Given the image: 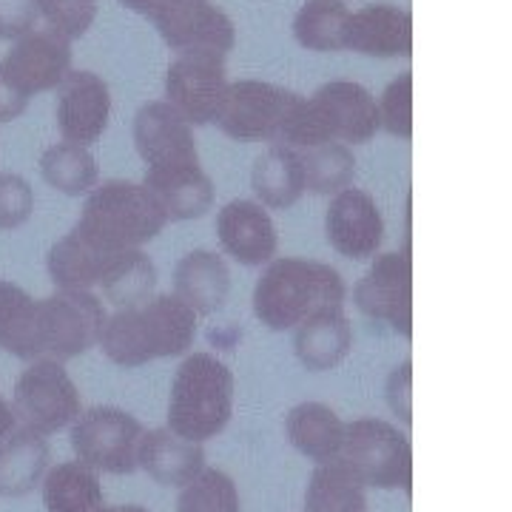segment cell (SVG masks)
<instances>
[{
  "label": "cell",
  "mask_w": 512,
  "mask_h": 512,
  "mask_svg": "<svg viewBox=\"0 0 512 512\" xmlns=\"http://www.w3.org/2000/svg\"><path fill=\"white\" fill-rule=\"evenodd\" d=\"M134 146L146 163V185L168 222L200 220L214 205V185L202 171L194 126L165 100H151L134 117Z\"/></svg>",
  "instance_id": "obj_1"
},
{
  "label": "cell",
  "mask_w": 512,
  "mask_h": 512,
  "mask_svg": "<svg viewBox=\"0 0 512 512\" xmlns=\"http://www.w3.org/2000/svg\"><path fill=\"white\" fill-rule=\"evenodd\" d=\"M194 339L197 313L177 293H160L106 316L97 345L114 365L140 367L168 356H183Z\"/></svg>",
  "instance_id": "obj_2"
},
{
  "label": "cell",
  "mask_w": 512,
  "mask_h": 512,
  "mask_svg": "<svg viewBox=\"0 0 512 512\" xmlns=\"http://www.w3.org/2000/svg\"><path fill=\"white\" fill-rule=\"evenodd\" d=\"M345 279L316 259H271L254 288L256 319L271 330H293L311 313L345 305Z\"/></svg>",
  "instance_id": "obj_3"
},
{
  "label": "cell",
  "mask_w": 512,
  "mask_h": 512,
  "mask_svg": "<svg viewBox=\"0 0 512 512\" xmlns=\"http://www.w3.org/2000/svg\"><path fill=\"white\" fill-rule=\"evenodd\" d=\"M379 128H382L379 103L362 83L330 80L316 89L311 100L302 97L279 146L296 148V151L325 146V143L362 146L376 137Z\"/></svg>",
  "instance_id": "obj_4"
},
{
  "label": "cell",
  "mask_w": 512,
  "mask_h": 512,
  "mask_svg": "<svg viewBox=\"0 0 512 512\" xmlns=\"http://www.w3.org/2000/svg\"><path fill=\"white\" fill-rule=\"evenodd\" d=\"M168 217L143 183L109 180L86 194L83 214L72 231L97 251H134L163 234Z\"/></svg>",
  "instance_id": "obj_5"
},
{
  "label": "cell",
  "mask_w": 512,
  "mask_h": 512,
  "mask_svg": "<svg viewBox=\"0 0 512 512\" xmlns=\"http://www.w3.org/2000/svg\"><path fill=\"white\" fill-rule=\"evenodd\" d=\"M234 413V373L211 353L185 359L168 399V430L188 441L217 439Z\"/></svg>",
  "instance_id": "obj_6"
},
{
  "label": "cell",
  "mask_w": 512,
  "mask_h": 512,
  "mask_svg": "<svg viewBox=\"0 0 512 512\" xmlns=\"http://www.w3.org/2000/svg\"><path fill=\"white\" fill-rule=\"evenodd\" d=\"M353 476L373 490H404L413 484V450L399 427L382 419L345 424L339 458Z\"/></svg>",
  "instance_id": "obj_7"
},
{
  "label": "cell",
  "mask_w": 512,
  "mask_h": 512,
  "mask_svg": "<svg viewBox=\"0 0 512 512\" xmlns=\"http://www.w3.org/2000/svg\"><path fill=\"white\" fill-rule=\"evenodd\" d=\"M302 103V94L288 92L262 80H237L228 83L222 106L214 117L222 134L239 143H274L279 146L293 111Z\"/></svg>",
  "instance_id": "obj_8"
},
{
  "label": "cell",
  "mask_w": 512,
  "mask_h": 512,
  "mask_svg": "<svg viewBox=\"0 0 512 512\" xmlns=\"http://www.w3.org/2000/svg\"><path fill=\"white\" fill-rule=\"evenodd\" d=\"M12 413L26 430L52 436L74 424V419L83 413V402L66 367L55 359H35L15 384Z\"/></svg>",
  "instance_id": "obj_9"
},
{
  "label": "cell",
  "mask_w": 512,
  "mask_h": 512,
  "mask_svg": "<svg viewBox=\"0 0 512 512\" xmlns=\"http://www.w3.org/2000/svg\"><path fill=\"white\" fill-rule=\"evenodd\" d=\"M143 424L120 407H92L74 419L72 447L77 458L100 473L131 476L143 441Z\"/></svg>",
  "instance_id": "obj_10"
},
{
  "label": "cell",
  "mask_w": 512,
  "mask_h": 512,
  "mask_svg": "<svg viewBox=\"0 0 512 512\" xmlns=\"http://www.w3.org/2000/svg\"><path fill=\"white\" fill-rule=\"evenodd\" d=\"M106 308L92 291H60L40 299V345L43 359L66 362L83 356L100 342Z\"/></svg>",
  "instance_id": "obj_11"
},
{
  "label": "cell",
  "mask_w": 512,
  "mask_h": 512,
  "mask_svg": "<svg viewBox=\"0 0 512 512\" xmlns=\"http://www.w3.org/2000/svg\"><path fill=\"white\" fill-rule=\"evenodd\" d=\"M353 302L367 319L390 325L404 339L413 333V259L410 251L382 254L356 288Z\"/></svg>",
  "instance_id": "obj_12"
},
{
  "label": "cell",
  "mask_w": 512,
  "mask_h": 512,
  "mask_svg": "<svg viewBox=\"0 0 512 512\" xmlns=\"http://www.w3.org/2000/svg\"><path fill=\"white\" fill-rule=\"evenodd\" d=\"M228 89L225 57L214 52H185L165 74V103L183 117L188 126L214 123Z\"/></svg>",
  "instance_id": "obj_13"
},
{
  "label": "cell",
  "mask_w": 512,
  "mask_h": 512,
  "mask_svg": "<svg viewBox=\"0 0 512 512\" xmlns=\"http://www.w3.org/2000/svg\"><path fill=\"white\" fill-rule=\"evenodd\" d=\"M72 72V43L52 29H40L18 37L12 52L3 57L0 74L6 83L23 94L26 100L32 94L52 92L63 83V77Z\"/></svg>",
  "instance_id": "obj_14"
},
{
  "label": "cell",
  "mask_w": 512,
  "mask_h": 512,
  "mask_svg": "<svg viewBox=\"0 0 512 512\" xmlns=\"http://www.w3.org/2000/svg\"><path fill=\"white\" fill-rule=\"evenodd\" d=\"M157 32L174 52H214L228 55L237 43L234 20L211 0H183L174 9L151 20Z\"/></svg>",
  "instance_id": "obj_15"
},
{
  "label": "cell",
  "mask_w": 512,
  "mask_h": 512,
  "mask_svg": "<svg viewBox=\"0 0 512 512\" xmlns=\"http://www.w3.org/2000/svg\"><path fill=\"white\" fill-rule=\"evenodd\" d=\"M111 117V92L94 72H69L57 86L55 120L66 143L89 148L103 137Z\"/></svg>",
  "instance_id": "obj_16"
},
{
  "label": "cell",
  "mask_w": 512,
  "mask_h": 512,
  "mask_svg": "<svg viewBox=\"0 0 512 512\" xmlns=\"http://www.w3.org/2000/svg\"><path fill=\"white\" fill-rule=\"evenodd\" d=\"M325 237L336 254L362 262L379 254L384 242V220L376 200L362 188L333 194L325 214Z\"/></svg>",
  "instance_id": "obj_17"
},
{
  "label": "cell",
  "mask_w": 512,
  "mask_h": 512,
  "mask_svg": "<svg viewBox=\"0 0 512 512\" xmlns=\"http://www.w3.org/2000/svg\"><path fill=\"white\" fill-rule=\"evenodd\" d=\"M217 237L222 251L245 268L271 262L279 245L271 214L254 200L228 202L217 214Z\"/></svg>",
  "instance_id": "obj_18"
},
{
  "label": "cell",
  "mask_w": 512,
  "mask_h": 512,
  "mask_svg": "<svg viewBox=\"0 0 512 512\" xmlns=\"http://www.w3.org/2000/svg\"><path fill=\"white\" fill-rule=\"evenodd\" d=\"M345 49L370 57H410L413 18L399 6L373 3L353 12L345 26Z\"/></svg>",
  "instance_id": "obj_19"
},
{
  "label": "cell",
  "mask_w": 512,
  "mask_h": 512,
  "mask_svg": "<svg viewBox=\"0 0 512 512\" xmlns=\"http://www.w3.org/2000/svg\"><path fill=\"white\" fill-rule=\"evenodd\" d=\"M137 467H143L148 476L163 487H185L188 481L200 476L205 467L202 444L188 441L168 427L143 433Z\"/></svg>",
  "instance_id": "obj_20"
},
{
  "label": "cell",
  "mask_w": 512,
  "mask_h": 512,
  "mask_svg": "<svg viewBox=\"0 0 512 512\" xmlns=\"http://www.w3.org/2000/svg\"><path fill=\"white\" fill-rule=\"evenodd\" d=\"M350 348H353V328L342 308L316 311L296 325L293 350H296V359L311 373H322L345 362Z\"/></svg>",
  "instance_id": "obj_21"
},
{
  "label": "cell",
  "mask_w": 512,
  "mask_h": 512,
  "mask_svg": "<svg viewBox=\"0 0 512 512\" xmlns=\"http://www.w3.org/2000/svg\"><path fill=\"white\" fill-rule=\"evenodd\" d=\"M174 293L197 316H211L222 311L231 293V271L225 259L214 251H191L174 268Z\"/></svg>",
  "instance_id": "obj_22"
},
{
  "label": "cell",
  "mask_w": 512,
  "mask_h": 512,
  "mask_svg": "<svg viewBox=\"0 0 512 512\" xmlns=\"http://www.w3.org/2000/svg\"><path fill=\"white\" fill-rule=\"evenodd\" d=\"M49 441L35 430H12L0 439V495H29L49 470Z\"/></svg>",
  "instance_id": "obj_23"
},
{
  "label": "cell",
  "mask_w": 512,
  "mask_h": 512,
  "mask_svg": "<svg viewBox=\"0 0 512 512\" xmlns=\"http://www.w3.org/2000/svg\"><path fill=\"white\" fill-rule=\"evenodd\" d=\"M0 348L15 359H43L40 345V299H32L15 282L0 279Z\"/></svg>",
  "instance_id": "obj_24"
},
{
  "label": "cell",
  "mask_w": 512,
  "mask_h": 512,
  "mask_svg": "<svg viewBox=\"0 0 512 512\" xmlns=\"http://www.w3.org/2000/svg\"><path fill=\"white\" fill-rule=\"evenodd\" d=\"M285 433L291 444L316 464H328L339 458L342 439H345V421L339 419L328 404L305 402L296 404L288 419Z\"/></svg>",
  "instance_id": "obj_25"
},
{
  "label": "cell",
  "mask_w": 512,
  "mask_h": 512,
  "mask_svg": "<svg viewBox=\"0 0 512 512\" xmlns=\"http://www.w3.org/2000/svg\"><path fill=\"white\" fill-rule=\"evenodd\" d=\"M251 185L259 205L285 211L305 194V171L299 151L288 146H271L256 157Z\"/></svg>",
  "instance_id": "obj_26"
},
{
  "label": "cell",
  "mask_w": 512,
  "mask_h": 512,
  "mask_svg": "<svg viewBox=\"0 0 512 512\" xmlns=\"http://www.w3.org/2000/svg\"><path fill=\"white\" fill-rule=\"evenodd\" d=\"M103 501L106 498L97 470L83 461H63L43 478L46 512H97Z\"/></svg>",
  "instance_id": "obj_27"
},
{
  "label": "cell",
  "mask_w": 512,
  "mask_h": 512,
  "mask_svg": "<svg viewBox=\"0 0 512 512\" xmlns=\"http://www.w3.org/2000/svg\"><path fill=\"white\" fill-rule=\"evenodd\" d=\"M305 512H370L365 484L342 461L319 464L305 490Z\"/></svg>",
  "instance_id": "obj_28"
},
{
  "label": "cell",
  "mask_w": 512,
  "mask_h": 512,
  "mask_svg": "<svg viewBox=\"0 0 512 512\" xmlns=\"http://www.w3.org/2000/svg\"><path fill=\"white\" fill-rule=\"evenodd\" d=\"M348 18L342 0H308L293 20V37L311 52H342Z\"/></svg>",
  "instance_id": "obj_29"
},
{
  "label": "cell",
  "mask_w": 512,
  "mask_h": 512,
  "mask_svg": "<svg viewBox=\"0 0 512 512\" xmlns=\"http://www.w3.org/2000/svg\"><path fill=\"white\" fill-rule=\"evenodd\" d=\"M40 174L55 191L66 197H83L100 180V168L89 154V148L74 146V143H57L46 148L40 157Z\"/></svg>",
  "instance_id": "obj_30"
},
{
  "label": "cell",
  "mask_w": 512,
  "mask_h": 512,
  "mask_svg": "<svg viewBox=\"0 0 512 512\" xmlns=\"http://www.w3.org/2000/svg\"><path fill=\"white\" fill-rule=\"evenodd\" d=\"M302 171H305V191L311 194H339L356 180V157L345 143H325V146L299 151Z\"/></svg>",
  "instance_id": "obj_31"
},
{
  "label": "cell",
  "mask_w": 512,
  "mask_h": 512,
  "mask_svg": "<svg viewBox=\"0 0 512 512\" xmlns=\"http://www.w3.org/2000/svg\"><path fill=\"white\" fill-rule=\"evenodd\" d=\"M154 285H157V268L143 254V248L126 251L114 262L109 276L100 282L106 299L114 302L117 308H131V305H140V302L151 299Z\"/></svg>",
  "instance_id": "obj_32"
},
{
  "label": "cell",
  "mask_w": 512,
  "mask_h": 512,
  "mask_svg": "<svg viewBox=\"0 0 512 512\" xmlns=\"http://www.w3.org/2000/svg\"><path fill=\"white\" fill-rule=\"evenodd\" d=\"M177 512H242L234 478L214 467H202L200 476L183 487Z\"/></svg>",
  "instance_id": "obj_33"
},
{
  "label": "cell",
  "mask_w": 512,
  "mask_h": 512,
  "mask_svg": "<svg viewBox=\"0 0 512 512\" xmlns=\"http://www.w3.org/2000/svg\"><path fill=\"white\" fill-rule=\"evenodd\" d=\"M37 15H43L49 29L66 40L83 37L97 18V0H35Z\"/></svg>",
  "instance_id": "obj_34"
},
{
  "label": "cell",
  "mask_w": 512,
  "mask_h": 512,
  "mask_svg": "<svg viewBox=\"0 0 512 512\" xmlns=\"http://www.w3.org/2000/svg\"><path fill=\"white\" fill-rule=\"evenodd\" d=\"M379 120L387 134L410 140L413 137V74H399L382 94Z\"/></svg>",
  "instance_id": "obj_35"
},
{
  "label": "cell",
  "mask_w": 512,
  "mask_h": 512,
  "mask_svg": "<svg viewBox=\"0 0 512 512\" xmlns=\"http://www.w3.org/2000/svg\"><path fill=\"white\" fill-rule=\"evenodd\" d=\"M35 191L20 174H0V228L12 231L32 217Z\"/></svg>",
  "instance_id": "obj_36"
},
{
  "label": "cell",
  "mask_w": 512,
  "mask_h": 512,
  "mask_svg": "<svg viewBox=\"0 0 512 512\" xmlns=\"http://www.w3.org/2000/svg\"><path fill=\"white\" fill-rule=\"evenodd\" d=\"M37 23L35 0H0V37L18 40L29 35Z\"/></svg>",
  "instance_id": "obj_37"
},
{
  "label": "cell",
  "mask_w": 512,
  "mask_h": 512,
  "mask_svg": "<svg viewBox=\"0 0 512 512\" xmlns=\"http://www.w3.org/2000/svg\"><path fill=\"white\" fill-rule=\"evenodd\" d=\"M410 387H413V373H410V362H404L402 367H396L387 379V404L393 407L396 416H402L404 424H410Z\"/></svg>",
  "instance_id": "obj_38"
},
{
  "label": "cell",
  "mask_w": 512,
  "mask_h": 512,
  "mask_svg": "<svg viewBox=\"0 0 512 512\" xmlns=\"http://www.w3.org/2000/svg\"><path fill=\"white\" fill-rule=\"evenodd\" d=\"M26 106H29V100L15 92L6 83V77L0 74V120H15V117H20L26 111Z\"/></svg>",
  "instance_id": "obj_39"
},
{
  "label": "cell",
  "mask_w": 512,
  "mask_h": 512,
  "mask_svg": "<svg viewBox=\"0 0 512 512\" xmlns=\"http://www.w3.org/2000/svg\"><path fill=\"white\" fill-rule=\"evenodd\" d=\"M126 9L131 12H137V15H143V18L154 20L157 15H163L168 9H174L177 3H183V0H120Z\"/></svg>",
  "instance_id": "obj_40"
},
{
  "label": "cell",
  "mask_w": 512,
  "mask_h": 512,
  "mask_svg": "<svg viewBox=\"0 0 512 512\" xmlns=\"http://www.w3.org/2000/svg\"><path fill=\"white\" fill-rule=\"evenodd\" d=\"M12 430H15V413H12V407L3 402V396H0V439H6Z\"/></svg>",
  "instance_id": "obj_41"
},
{
  "label": "cell",
  "mask_w": 512,
  "mask_h": 512,
  "mask_svg": "<svg viewBox=\"0 0 512 512\" xmlns=\"http://www.w3.org/2000/svg\"><path fill=\"white\" fill-rule=\"evenodd\" d=\"M97 512H148V510L146 507H140V504H120V507H106V504H103Z\"/></svg>",
  "instance_id": "obj_42"
}]
</instances>
